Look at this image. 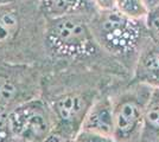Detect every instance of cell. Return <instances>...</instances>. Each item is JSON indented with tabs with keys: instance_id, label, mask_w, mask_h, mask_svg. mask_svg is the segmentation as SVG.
Wrapping results in <instances>:
<instances>
[{
	"instance_id": "15",
	"label": "cell",
	"mask_w": 159,
	"mask_h": 142,
	"mask_svg": "<svg viewBox=\"0 0 159 142\" xmlns=\"http://www.w3.org/2000/svg\"><path fill=\"white\" fill-rule=\"evenodd\" d=\"M95 5L98 7V10H113L116 7L118 0H94Z\"/></svg>"
},
{
	"instance_id": "18",
	"label": "cell",
	"mask_w": 159,
	"mask_h": 142,
	"mask_svg": "<svg viewBox=\"0 0 159 142\" xmlns=\"http://www.w3.org/2000/svg\"><path fill=\"white\" fill-rule=\"evenodd\" d=\"M144 1H145L146 6L148 7V10H151V8L159 5V0H144Z\"/></svg>"
},
{
	"instance_id": "14",
	"label": "cell",
	"mask_w": 159,
	"mask_h": 142,
	"mask_svg": "<svg viewBox=\"0 0 159 142\" xmlns=\"http://www.w3.org/2000/svg\"><path fill=\"white\" fill-rule=\"evenodd\" d=\"M146 122L153 127V128L159 129V102L153 104L152 107H150V109L146 113Z\"/></svg>"
},
{
	"instance_id": "16",
	"label": "cell",
	"mask_w": 159,
	"mask_h": 142,
	"mask_svg": "<svg viewBox=\"0 0 159 142\" xmlns=\"http://www.w3.org/2000/svg\"><path fill=\"white\" fill-rule=\"evenodd\" d=\"M8 115L6 111V107L0 105V131H4L8 128Z\"/></svg>"
},
{
	"instance_id": "3",
	"label": "cell",
	"mask_w": 159,
	"mask_h": 142,
	"mask_svg": "<svg viewBox=\"0 0 159 142\" xmlns=\"http://www.w3.org/2000/svg\"><path fill=\"white\" fill-rule=\"evenodd\" d=\"M89 24L103 52L116 58L135 54L147 33L145 20L132 19L116 8L98 10L89 18Z\"/></svg>"
},
{
	"instance_id": "20",
	"label": "cell",
	"mask_w": 159,
	"mask_h": 142,
	"mask_svg": "<svg viewBox=\"0 0 159 142\" xmlns=\"http://www.w3.org/2000/svg\"><path fill=\"white\" fill-rule=\"evenodd\" d=\"M18 140H13V141L11 142H29V141H25V140H23V139H19V137H17Z\"/></svg>"
},
{
	"instance_id": "4",
	"label": "cell",
	"mask_w": 159,
	"mask_h": 142,
	"mask_svg": "<svg viewBox=\"0 0 159 142\" xmlns=\"http://www.w3.org/2000/svg\"><path fill=\"white\" fill-rule=\"evenodd\" d=\"M8 129L25 141H43L49 135L50 120L40 104L27 103L10 113Z\"/></svg>"
},
{
	"instance_id": "5",
	"label": "cell",
	"mask_w": 159,
	"mask_h": 142,
	"mask_svg": "<svg viewBox=\"0 0 159 142\" xmlns=\"http://www.w3.org/2000/svg\"><path fill=\"white\" fill-rule=\"evenodd\" d=\"M38 4L45 18L64 15L92 17L98 11L94 0H40Z\"/></svg>"
},
{
	"instance_id": "1",
	"label": "cell",
	"mask_w": 159,
	"mask_h": 142,
	"mask_svg": "<svg viewBox=\"0 0 159 142\" xmlns=\"http://www.w3.org/2000/svg\"><path fill=\"white\" fill-rule=\"evenodd\" d=\"M45 23L38 2L17 0L0 5V56L45 47Z\"/></svg>"
},
{
	"instance_id": "21",
	"label": "cell",
	"mask_w": 159,
	"mask_h": 142,
	"mask_svg": "<svg viewBox=\"0 0 159 142\" xmlns=\"http://www.w3.org/2000/svg\"><path fill=\"white\" fill-rule=\"evenodd\" d=\"M27 1H33V2H39L40 0H27Z\"/></svg>"
},
{
	"instance_id": "7",
	"label": "cell",
	"mask_w": 159,
	"mask_h": 142,
	"mask_svg": "<svg viewBox=\"0 0 159 142\" xmlns=\"http://www.w3.org/2000/svg\"><path fill=\"white\" fill-rule=\"evenodd\" d=\"M82 129L113 136L114 109L108 100H101L89 109L82 124Z\"/></svg>"
},
{
	"instance_id": "2",
	"label": "cell",
	"mask_w": 159,
	"mask_h": 142,
	"mask_svg": "<svg viewBox=\"0 0 159 142\" xmlns=\"http://www.w3.org/2000/svg\"><path fill=\"white\" fill-rule=\"evenodd\" d=\"M86 15L47 18L44 46L49 54L64 59H87L103 52Z\"/></svg>"
},
{
	"instance_id": "6",
	"label": "cell",
	"mask_w": 159,
	"mask_h": 142,
	"mask_svg": "<svg viewBox=\"0 0 159 142\" xmlns=\"http://www.w3.org/2000/svg\"><path fill=\"white\" fill-rule=\"evenodd\" d=\"M140 120V108L133 101H124L114 109L113 137L118 142L128 140Z\"/></svg>"
},
{
	"instance_id": "13",
	"label": "cell",
	"mask_w": 159,
	"mask_h": 142,
	"mask_svg": "<svg viewBox=\"0 0 159 142\" xmlns=\"http://www.w3.org/2000/svg\"><path fill=\"white\" fill-rule=\"evenodd\" d=\"M75 142H118L113 136L103 135L96 131L82 129L76 136Z\"/></svg>"
},
{
	"instance_id": "12",
	"label": "cell",
	"mask_w": 159,
	"mask_h": 142,
	"mask_svg": "<svg viewBox=\"0 0 159 142\" xmlns=\"http://www.w3.org/2000/svg\"><path fill=\"white\" fill-rule=\"evenodd\" d=\"M141 63L147 71L159 72V45L154 49L147 50L145 54L141 56Z\"/></svg>"
},
{
	"instance_id": "9",
	"label": "cell",
	"mask_w": 159,
	"mask_h": 142,
	"mask_svg": "<svg viewBox=\"0 0 159 142\" xmlns=\"http://www.w3.org/2000/svg\"><path fill=\"white\" fill-rule=\"evenodd\" d=\"M115 8L127 17L139 20H145L150 11L144 0H118Z\"/></svg>"
},
{
	"instance_id": "8",
	"label": "cell",
	"mask_w": 159,
	"mask_h": 142,
	"mask_svg": "<svg viewBox=\"0 0 159 142\" xmlns=\"http://www.w3.org/2000/svg\"><path fill=\"white\" fill-rule=\"evenodd\" d=\"M84 108V101L79 95H66L56 102V113L63 122H73Z\"/></svg>"
},
{
	"instance_id": "19",
	"label": "cell",
	"mask_w": 159,
	"mask_h": 142,
	"mask_svg": "<svg viewBox=\"0 0 159 142\" xmlns=\"http://www.w3.org/2000/svg\"><path fill=\"white\" fill-rule=\"evenodd\" d=\"M17 0H0V5H4V4H8V2H13Z\"/></svg>"
},
{
	"instance_id": "11",
	"label": "cell",
	"mask_w": 159,
	"mask_h": 142,
	"mask_svg": "<svg viewBox=\"0 0 159 142\" xmlns=\"http://www.w3.org/2000/svg\"><path fill=\"white\" fill-rule=\"evenodd\" d=\"M145 25L148 37L159 45V5L148 11L145 18Z\"/></svg>"
},
{
	"instance_id": "17",
	"label": "cell",
	"mask_w": 159,
	"mask_h": 142,
	"mask_svg": "<svg viewBox=\"0 0 159 142\" xmlns=\"http://www.w3.org/2000/svg\"><path fill=\"white\" fill-rule=\"evenodd\" d=\"M42 142H69L66 137L58 135V134H49V135Z\"/></svg>"
},
{
	"instance_id": "10",
	"label": "cell",
	"mask_w": 159,
	"mask_h": 142,
	"mask_svg": "<svg viewBox=\"0 0 159 142\" xmlns=\"http://www.w3.org/2000/svg\"><path fill=\"white\" fill-rule=\"evenodd\" d=\"M19 94V89L8 76L0 72V105L6 107L13 103Z\"/></svg>"
}]
</instances>
